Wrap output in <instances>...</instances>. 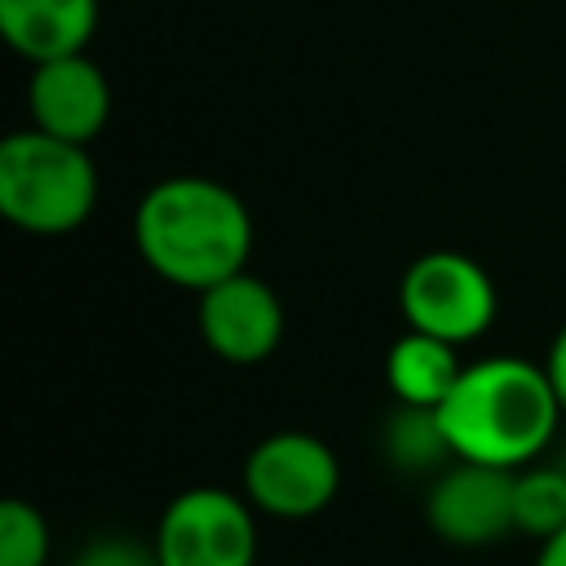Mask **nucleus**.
Masks as SVG:
<instances>
[{
  "label": "nucleus",
  "instance_id": "17",
  "mask_svg": "<svg viewBox=\"0 0 566 566\" xmlns=\"http://www.w3.org/2000/svg\"><path fill=\"white\" fill-rule=\"evenodd\" d=\"M535 566H566V526L553 531L548 539H539V548H535Z\"/></svg>",
  "mask_w": 566,
  "mask_h": 566
},
{
  "label": "nucleus",
  "instance_id": "2",
  "mask_svg": "<svg viewBox=\"0 0 566 566\" xmlns=\"http://www.w3.org/2000/svg\"><path fill=\"white\" fill-rule=\"evenodd\" d=\"M438 420L455 460L526 469L557 447L566 411L544 363L522 354H491L464 363L455 389L438 407Z\"/></svg>",
  "mask_w": 566,
  "mask_h": 566
},
{
  "label": "nucleus",
  "instance_id": "15",
  "mask_svg": "<svg viewBox=\"0 0 566 566\" xmlns=\"http://www.w3.org/2000/svg\"><path fill=\"white\" fill-rule=\"evenodd\" d=\"M66 566H159L155 539H137L128 531H102L88 535Z\"/></svg>",
  "mask_w": 566,
  "mask_h": 566
},
{
  "label": "nucleus",
  "instance_id": "9",
  "mask_svg": "<svg viewBox=\"0 0 566 566\" xmlns=\"http://www.w3.org/2000/svg\"><path fill=\"white\" fill-rule=\"evenodd\" d=\"M31 128L88 146L111 119V80L88 53L35 62L27 75Z\"/></svg>",
  "mask_w": 566,
  "mask_h": 566
},
{
  "label": "nucleus",
  "instance_id": "7",
  "mask_svg": "<svg viewBox=\"0 0 566 566\" xmlns=\"http://www.w3.org/2000/svg\"><path fill=\"white\" fill-rule=\"evenodd\" d=\"M513 478L517 469L451 460L424 486V522L451 548H486L517 535L513 517Z\"/></svg>",
  "mask_w": 566,
  "mask_h": 566
},
{
  "label": "nucleus",
  "instance_id": "18",
  "mask_svg": "<svg viewBox=\"0 0 566 566\" xmlns=\"http://www.w3.org/2000/svg\"><path fill=\"white\" fill-rule=\"evenodd\" d=\"M548 455H553V460H557V464H562V469H566V442H562V447H557V451H548Z\"/></svg>",
  "mask_w": 566,
  "mask_h": 566
},
{
  "label": "nucleus",
  "instance_id": "5",
  "mask_svg": "<svg viewBox=\"0 0 566 566\" xmlns=\"http://www.w3.org/2000/svg\"><path fill=\"white\" fill-rule=\"evenodd\" d=\"M239 491L252 500L261 517L274 522H310L327 513L340 491L336 451L310 429H274L243 455Z\"/></svg>",
  "mask_w": 566,
  "mask_h": 566
},
{
  "label": "nucleus",
  "instance_id": "16",
  "mask_svg": "<svg viewBox=\"0 0 566 566\" xmlns=\"http://www.w3.org/2000/svg\"><path fill=\"white\" fill-rule=\"evenodd\" d=\"M544 371H548V380H553V389H557V402H562V411H566V323H562V327L553 332V340H548Z\"/></svg>",
  "mask_w": 566,
  "mask_h": 566
},
{
  "label": "nucleus",
  "instance_id": "6",
  "mask_svg": "<svg viewBox=\"0 0 566 566\" xmlns=\"http://www.w3.org/2000/svg\"><path fill=\"white\" fill-rule=\"evenodd\" d=\"M256 517L243 491L186 486L155 522L159 566H256Z\"/></svg>",
  "mask_w": 566,
  "mask_h": 566
},
{
  "label": "nucleus",
  "instance_id": "3",
  "mask_svg": "<svg viewBox=\"0 0 566 566\" xmlns=\"http://www.w3.org/2000/svg\"><path fill=\"white\" fill-rule=\"evenodd\" d=\"M97 164L88 146L44 128H18L0 142V217L35 239L75 234L97 208Z\"/></svg>",
  "mask_w": 566,
  "mask_h": 566
},
{
  "label": "nucleus",
  "instance_id": "13",
  "mask_svg": "<svg viewBox=\"0 0 566 566\" xmlns=\"http://www.w3.org/2000/svg\"><path fill=\"white\" fill-rule=\"evenodd\" d=\"M513 517H517V535H531L535 544L566 526V469L553 455L517 469Z\"/></svg>",
  "mask_w": 566,
  "mask_h": 566
},
{
  "label": "nucleus",
  "instance_id": "8",
  "mask_svg": "<svg viewBox=\"0 0 566 566\" xmlns=\"http://www.w3.org/2000/svg\"><path fill=\"white\" fill-rule=\"evenodd\" d=\"M195 327L208 354H217L221 363L256 367L283 345L287 314L279 292L261 274L239 270L195 296Z\"/></svg>",
  "mask_w": 566,
  "mask_h": 566
},
{
  "label": "nucleus",
  "instance_id": "14",
  "mask_svg": "<svg viewBox=\"0 0 566 566\" xmlns=\"http://www.w3.org/2000/svg\"><path fill=\"white\" fill-rule=\"evenodd\" d=\"M53 531L31 500L0 504V566H49Z\"/></svg>",
  "mask_w": 566,
  "mask_h": 566
},
{
  "label": "nucleus",
  "instance_id": "4",
  "mask_svg": "<svg viewBox=\"0 0 566 566\" xmlns=\"http://www.w3.org/2000/svg\"><path fill=\"white\" fill-rule=\"evenodd\" d=\"M398 310L411 332H429L464 349L491 332L500 314V292L482 261L455 248H433L402 270Z\"/></svg>",
  "mask_w": 566,
  "mask_h": 566
},
{
  "label": "nucleus",
  "instance_id": "10",
  "mask_svg": "<svg viewBox=\"0 0 566 566\" xmlns=\"http://www.w3.org/2000/svg\"><path fill=\"white\" fill-rule=\"evenodd\" d=\"M97 31V0H0V35L27 62L84 53Z\"/></svg>",
  "mask_w": 566,
  "mask_h": 566
},
{
  "label": "nucleus",
  "instance_id": "11",
  "mask_svg": "<svg viewBox=\"0 0 566 566\" xmlns=\"http://www.w3.org/2000/svg\"><path fill=\"white\" fill-rule=\"evenodd\" d=\"M460 371H464L460 345L438 340L429 332H411V327L385 354V389L394 402H407V407H442Z\"/></svg>",
  "mask_w": 566,
  "mask_h": 566
},
{
  "label": "nucleus",
  "instance_id": "12",
  "mask_svg": "<svg viewBox=\"0 0 566 566\" xmlns=\"http://www.w3.org/2000/svg\"><path fill=\"white\" fill-rule=\"evenodd\" d=\"M380 455L389 469L407 478H433L455 460L438 407H407V402H394V411L380 420Z\"/></svg>",
  "mask_w": 566,
  "mask_h": 566
},
{
  "label": "nucleus",
  "instance_id": "1",
  "mask_svg": "<svg viewBox=\"0 0 566 566\" xmlns=\"http://www.w3.org/2000/svg\"><path fill=\"white\" fill-rule=\"evenodd\" d=\"M133 243L150 274L199 296L203 287L248 270L256 226L226 181L177 172L137 199Z\"/></svg>",
  "mask_w": 566,
  "mask_h": 566
}]
</instances>
